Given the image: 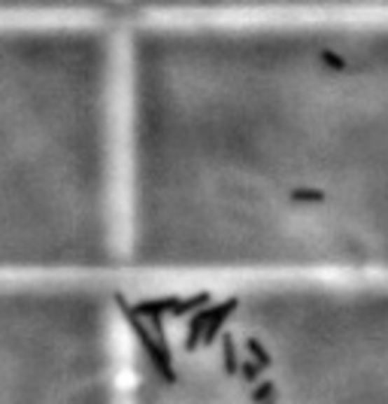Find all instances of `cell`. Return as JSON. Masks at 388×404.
Segmentation results:
<instances>
[]
</instances>
